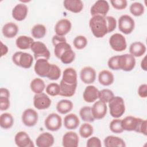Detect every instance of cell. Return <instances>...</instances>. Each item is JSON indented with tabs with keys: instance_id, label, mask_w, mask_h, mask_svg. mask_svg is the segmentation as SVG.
<instances>
[{
	"instance_id": "2e32d148",
	"label": "cell",
	"mask_w": 147,
	"mask_h": 147,
	"mask_svg": "<svg viewBox=\"0 0 147 147\" xmlns=\"http://www.w3.org/2000/svg\"><path fill=\"white\" fill-rule=\"evenodd\" d=\"M80 78L84 83L91 84L95 80V70L91 67H85L80 71Z\"/></svg>"
},
{
	"instance_id": "f5cc1de1",
	"label": "cell",
	"mask_w": 147,
	"mask_h": 147,
	"mask_svg": "<svg viewBox=\"0 0 147 147\" xmlns=\"http://www.w3.org/2000/svg\"><path fill=\"white\" fill-rule=\"evenodd\" d=\"M8 52V48L6 45H4L2 41H1V56L5 55Z\"/></svg>"
},
{
	"instance_id": "5bb4252c",
	"label": "cell",
	"mask_w": 147,
	"mask_h": 147,
	"mask_svg": "<svg viewBox=\"0 0 147 147\" xmlns=\"http://www.w3.org/2000/svg\"><path fill=\"white\" fill-rule=\"evenodd\" d=\"M15 143L18 147H34L33 141L29 136L25 132L21 131L18 132L14 138Z\"/></svg>"
},
{
	"instance_id": "30bf717a",
	"label": "cell",
	"mask_w": 147,
	"mask_h": 147,
	"mask_svg": "<svg viewBox=\"0 0 147 147\" xmlns=\"http://www.w3.org/2000/svg\"><path fill=\"white\" fill-rule=\"evenodd\" d=\"M51 105V100L45 94H36L33 97V105L38 110H44L49 108Z\"/></svg>"
},
{
	"instance_id": "c3c4849f",
	"label": "cell",
	"mask_w": 147,
	"mask_h": 147,
	"mask_svg": "<svg viewBox=\"0 0 147 147\" xmlns=\"http://www.w3.org/2000/svg\"><path fill=\"white\" fill-rule=\"evenodd\" d=\"M107 24L108 33L114 31L117 26V21L114 17L112 16H106Z\"/></svg>"
},
{
	"instance_id": "7a4b0ae2",
	"label": "cell",
	"mask_w": 147,
	"mask_h": 147,
	"mask_svg": "<svg viewBox=\"0 0 147 147\" xmlns=\"http://www.w3.org/2000/svg\"><path fill=\"white\" fill-rule=\"evenodd\" d=\"M109 107L110 115L115 118L121 117L125 111V102L121 96H114L109 102Z\"/></svg>"
},
{
	"instance_id": "ba28073f",
	"label": "cell",
	"mask_w": 147,
	"mask_h": 147,
	"mask_svg": "<svg viewBox=\"0 0 147 147\" xmlns=\"http://www.w3.org/2000/svg\"><path fill=\"white\" fill-rule=\"evenodd\" d=\"M44 125L48 130L52 131H57L62 125L61 118L56 113H51L45 119Z\"/></svg>"
},
{
	"instance_id": "484cf974",
	"label": "cell",
	"mask_w": 147,
	"mask_h": 147,
	"mask_svg": "<svg viewBox=\"0 0 147 147\" xmlns=\"http://www.w3.org/2000/svg\"><path fill=\"white\" fill-rule=\"evenodd\" d=\"M80 121L77 115L74 113L67 115L64 119V127L68 130L76 129L79 125Z\"/></svg>"
},
{
	"instance_id": "52a82bcc",
	"label": "cell",
	"mask_w": 147,
	"mask_h": 147,
	"mask_svg": "<svg viewBox=\"0 0 147 147\" xmlns=\"http://www.w3.org/2000/svg\"><path fill=\"white\" fill-rule=\"evenodd\" d=\"M109 44L115 51L122 52L126 49L127 44L125 37L120 33L113 34L109 39Z\"/></svg>"
},
{
	"instance_id": "cb8c5ba5",
	"label": "cell",
	"mask_w": 147,
	"mask_h": 147,
	"mask_svg": "<svg viewBox=\"0 0 147 147\" xmlns=\"http://www.w3.org/2000/svg\"><path fill=\"white\" fill-rule=\"evenodd\" d=\"M3 35L7 38L14 37L18 32V26L14 22H10L5 24L2 29Z\"/></svg>"
},
{
	"instance_id": "836d02e7",
	"label": "cell",
	"mask_w": 147,
	"mask_h": 147,
	"mask_svg": "<svg viewBox=\"0 0 147 147\" xmlns=\"http://www.w3.org/2000/svg\"><path fill=\"white\" fill-rule=\"evenodd\" d=\"M30 87L34 93L40 94L44 90L45 84L42 79L40 78H35L30 82Z\"/></svg>"
},
{
	"instance_id": "d4e9b609",
	"label": "cell",
	"mask_w": 147,
	"mask_h": 147,
	"mask_svg": "<svg viewBox=\"0 0 147 147\" xmlns=\"http://www.w3.org/2000/svg\"><path fill=\"white\" fill-rule=\"evenodd\" d=\"M65 83L69 84L77 83V73L76 70L71 67L65 69L63 72L62 79Z\"/></svg>"
},
{
	"instance_id": "d6986e66",
	"label": "cell",
	"mask_w": 147,
	"mask_h": 147,
	"mask_svg": "<svg viewBox=\"0 0 147 147\" xmlns=\"http://www.w3.org/2000/svg\"><path fill=\"white\" fill-rule=\"evenodd\" d=\"M54 143V137L48 132H44L40 134L36 140V144L38 147H49Z\"/></svg>"
},
{
	"instance_id": "60d3db41",
	"label": "cell",
	"mask_w": 147,
	"mask_h": 147,
	"mask_svg": "<svg viewBox=\"0 0 147 147\" xmlns=\"http://www.w3.org/2000/svg\"><path fill=\"white\" fill-rule=\"evenodd\" d=\"M75 58V53L72 49L65 51L59 58L61 61L65 64L71 63Z\"/></svg>"
},
{
	"instance_id": "5b68a950",
	"label": "cell",
	"mask_w": 147,
	"mask_h": 147,
	"mask_svg": "<svg viewBox=\"0 0 147 147\" xmlns=\"http://www.w3.org/2000/svg\"><path fill=\"white\" fill-rule=\"evenodd\" d=\"M34 53V57L37 60L39 59H45L48 60L50 58V52L46 45L41 41H34L30 48Z\"/></svg>"
},
{
	"instance_id": "d6a6232c",
	"label": "cell",
	"mask_w": 147,
	"mask_h": 147,
	"mask_svg": "<svg viewBox=\"0 0 147 147\" xmlns=\"http://www.w3.org/2000/svg\"><path fill=\"white\" fill-rule=\"evenodd\" d=\"M14 119L11 114L5 113L0 116V126L3 129H8L12 127Z\"/></svg>"
},
{
	"instance_id": "6da1fadb",
	"label": "cell",
	"mask_w": 147,
	"mask_h": 147,
	"mask_svg": "<svg viewBox=\"0 0 147 147\" xmlns=\"http://www.w3.org/2000/svg\"><path fill=\"white\" fill-rule=\"evenodd\" d=\"M89 26L92 34L96 38H102L108 33L106 16H92L90 20Z\"/></svg>"
},
{
	"instance_id": "ab89813d",
	"label": "cell",
	"mask_w": 147,
	"mask_h": 147,
	"mask_svg": "<svg viewBox=\"0 0 147 147\" xmlns=\"http://www.w3.org/2000/svg\"><path fill=\"white\" fill-rule=\"evenodd\" d=\"M130 11L134 16H141L144 13V6L140 2H134L130 6Z\"/></svg>"
},
{
	"instance_id": "bcb514c9",
	"label": "cell",
	"mask_w": 147,
	"mask_h": 147,
	"mask_svg": "<svg viewBox=\"0 0 147 147\" xmlns=\"http://www.w3.org/2000/svg\"><path fill=\"white\" fill-rule=\"evenodd\" d=\"M107 65L109 68L113 70L120 69V63H119V55L114 56L110 57L107 62Z\"/></svg>"
},
{
	"instance_id": "7402d4cb",
	"label": "cell",
	"mask_w": 147,
	"mask_h": 147,
	"mask_svg": "<svg viewBox=\"0 0 147 147\" xmlns=\"http://www.w3.org/2000/svg\"><path fill=\"white\" fill-rule=\"evenodd\" d=\"M64 7L72 13H80L83 8V3L80 0H65L63 2Z\"/></svg>"
},
{
	"instance_id": "1f68e13d",
	"label": "cell",
	"mask_w": 147,
	"mask_h": 147,
	"mask_svg": "<svg viewBox=\"0 0 147 147\" xmlns=\"http://www.w3.org/2000/svg\"><path fill=\"white\" fill-rule=\"evenodd\" d=\"M73 103L67 99H61L56 105L57 111L61 114H65L71 111L73 109Z\"/></svg>"
},
{
	"instance_id": "f907efd6",
	"label": "cell",
	"mask_w": 147,
	"mask_h": 147,
	"mask_svg": "<svg viewBox=\"0 0 147 147\" xmlns=\"http://www.w3.org/2000/svg\"><path fill=\"white\" fill-rule=\"evenodd\" d=\"M138 94L141 98H145L147 96V85L142 84L140 86L138 89Z\"/></svg>"
},
{
	"instance_id": "ffe728a7",
	"label": "cell",
	"mask_w": 147,
	"mask_h": 147,
	"mask_svg": "<svg viewBox=\"0 0 147 147\" xmlns=\"http://www.w3.org/2000/svg\"><path fill=\"white\" fill-rule=\"evenodd\" d=\"M99 92V91L94 86H88L86 87L83 92V99L88 103L94 102L98 98Z\"/></svg>"
},
{
	"instance_id": "d590c367",
	"label": "cell",
	"mask_w": 147,
	"mask_h": 147,
	"mask_svg": "<svg viewBox=\"0 0 147 147\" xmlns=\"http://www.w3.org/2000/svg\"><path fill=\"white\" fill-rule=\"evenodd\" d=\"M54 53L55 55L59 59L60 56L67 50L72 49L71 45L67 42V41H63L59 42L54 45Z\"/></svg>"
},
{
	"instance_id": "83f0119b",
	"label": "cell",
	"mask_w": 147,
	"mask_h": 147,
	"mask_svg": "<svg viewBox=\"0 0 147 147\" xmlns=\"http://www.w3.org/2000/svg\"><path fill=\"white\" fill-rule=\"evenodd\" d=\"M104 145L106 147H125V141L121 138L114 136H109L104 140Z\"/></svg>"
},
{
	"instance_id": "8fae6325",
	"label": "cell",
	"mask_w": 147,
	"mask_h": 147,
	"mask_svg": "<svg viewBox=\"0 0 147 147\" xmlns=\"http://www.w3.org/2000/svg\"><path fill=\"white\" fill-rule=\"evenodd\" d=\"M38 114L32 109H27L24 110L22 115V121L28 127L34 126L38 121Z\"/></svg>"
},
{
	"instance_id": "db71d44e",
	"label": "cell",
	"mask_w": 147,
	"mask_h": 147,
	"mask_svg": "<svg viewBox=\"0 0 147 147\" xmlns=\"http://www.w3.org/2000/svg\"><path fill=\"white\" fill-rule=\"evenodd\" d=\"M146 56H145L141 62V67L143 70H144L145 71H146Z\"/></svg>"
},
{
	"instance_id": "4316f807",
	"label": "cell",
	"mask_w": 147,
	"mask_h": 147,
	"mask_svg": "<svg viewBox=\"0 0 147 147\" xmlns=\"http://www.w3.org/2000/svg\"><path fill=\"white\" fill-rule=\"evenodd\" d=\"M146 48L141 42H133L129 47V52L134 57H141L145 53Z\"/></svg>"
},
{
	"instance_id": "74e56055",
	"label": "cell",
	"mask_w": 147,
	"mask_h": 147,
	"mask_svg": "<svg viewBox=\"0 0 147 147\" xmlns=\"http://www.w3.org/2000/svg\"><path fill=\"white\" fill-rule=\"evenodd\" d=\"M79 134L80 136L84 138L90 137L94 131V129L92 125L88 123H83L79 128Z\"/></svg>"
},
{
	"instance_id": "f1b7e54d",
	"label": "cell",
	"mask_w": 147,
	"mask_h": 147,
	"mask_svg": "<svg viewBox=\"0 0 147 147\" xmlns=\"http://www.w3.org/2000/svg\"><path fill=\"white\" fill-rule=\"evenodd\" d=\"M98 80L102 85L108 86L113 84L114 82V75L108 70H103L99 73Z\"/></svg>"
},
{
	"instance_id": "277c9868",
	"label": "cell",
	"mask_w": 147,
	"mask_h": 147,
	"mask_svg": "<svg viewBox=\"0 0 147 147\" xmlns=\"http://www.w3.org/2000/svg\"><path fill=\"white\" fill-rule=\"evenodd\" d=\"M142 119L133 116H127L121 119V125L123 130L134 131L140 133Z\"/></svg>"
},
{
	"instance_id": "603a6c76",
	"label": "cell",
	"mask_w": 147,
	"mask_h": 147,
	"mask_svg": "<svg viewBox=\"0 0 147 147\" xmlns=\"http://www.w3.org/2000/svg\"><path fill=\"white\" fill-rule=\"evenodd\" d=\"M60 95L65 97H71L75 93L77 87V83L74 84H69L65 83L63 80H61L60 83Z\"/></svg>"
},
{
	"instance_id": "e575fe53",
	"label": "cell",
	"mask_w": 147,
	"mask_h": 147,
	"mask_svg": "<svg viewBox=\"0 0 147 147\" xmlns=\"http://www.w3.org/2000/svg\"><path fill=\"white\" fill-rule=\"evenodd\" d=\"M79 115L82 119L85 122H92L95 118L92 113L91 107L90 106H84L79 111Z\"/></svg>"
},
{
	"instance_id": "f6af8a7d",
	"label": "cell",
	"mask_w": 147,
	"mask_h": 147,
	"mask_svg": "<svg viewBox=\"0 0 147 147\" xmlns=\"http://www.w3.org/2000/svg\"><path fill=\"white\" fill-rule=\"evenodd\" d=\"M73 44L77 49H82L87 45V40L83 36H78L74 38Z\"/></svg>"
},
{
	"instance_id": "ac0fdd59",
	"label": "cell",
	"mask_w": 147,
	"mask_h": 147,
	"mask_svg": "<svg viewBox=\"0 0 147 147\" xmlns=\"http://www.w3.org/2000/svg\"><path fill=\"white\" fill-rule=\"evenodd\" d=\"M79 144V137L75 132L68 131L65 133L62 139V145L64 147H77Z\"/></svg>"
},
{
	"instance_id": "4fadbf2b",
	"label": "cell",
	"mask_w": 147,
	"mask_h": 147,
	"mask_svg": "<svg viewBox=\"0 0 147 147\" xmlns=\"http://www.w3.org/2000/svg\"><path fill=\"white\" fill-rule=\"evenodd\" d=\"M51 64L48 60L45 59H39L36 60L34 64V72L40 77H47L51 67Z\"/></svg>"
},
{
	"instance_id": "8992f818",
	"label": "cell",
	"mask_w": 147,
	"mask_h": 147,
	"mask_svg": "<svg viewBox=\"0 0 147 147\" xmlns=\"http://www.w3.org/2000/svg\"><path fill=\"white\" fill-rule=\"evenodd\" d=\"M135 23L131 17L125 14L121 16L118 20L119 30L125 34L131 33L134 29Z\"/></svg>"
},
{
	"instance_id": "681fc988",
	"label": "cell",
	"mask_w": 147,
	"mask_h": 147,
	"mask_svg": "<svg viewBox=\"0 0 147 147\" xmlns=\"http://www.w3.org/2000/svg\"><path fill=\"white\" fill-rule=\"evenodd\" d=\"M86 146L87 147H101L102 144L99 138L92 137L87 140Z\"/></svg>"
},
{
	"instance_id": "e0dca14e",
	"label": "cell",
	"mask_w": 147,
	"mask_h": 147,
	"mask_svg": "<svg viewBox=\"0 0 147 147\" xmlns=\"http://www.w3.org/2000/svg\"><path fill=\"white\" fill-rule=\"evenodd\" d=\"M71 23L67 19H61L57 22L55 27L56 35L64 36L71 29Z\"/></svg>"
},
{
	"instance_id": "9c48e42d",
	"label": "cell",
	"mask_w": 147,
	"mask_h": 147,
	"mask_svg": "<svg viewBox=\"0 0 147 147\" xmlns=\"http://www.w3.org/2000/svg\"><path fill=\"white\" fill-rule=\"evenodd\" d=\"M109 5L107 1L99 0L96 1L90 9V13L92 16H101L105 17L109 10Z\"/></svg>"
},
{
	"instance_id": "7c38bea8",
	"label": "cell",
	"mask_w": 147,
	"mask_h": 147,
	"mask_svg": "<svg viewBox=\"0 0 147 147\" xmlns=\"http://www.w3.org/2000/svg\"><path fill=\"white\" fill-rule=\"evenodd\" d=\"M120 69L124 71H130L133 70L136 65L135 57L131 54H124L119 55Z\"/></svg>"
},
{
	"instance_id": "816d5d0a",
	"label": "cell",
	"mask_w": 147,
	"mask_h": 147,
	"mask_svg": "<svg viewBox=\"0 0 147 147\" xmlns=\"http://www.w3.org/2000/svg\"><path fill=\"white\" fill-rule=\"evenodd\" d=\"M63 41H67L66 38L64 36L55 35V36H53V37H52V44L53 45H55L56 44H57L59 42H63Z\"/></svg>"
},
{
	"instance_id": "8d00e7d4",
	"label": "cell",
	"mask_w": 147,
	"mask_h": 147,
	"mask_svg": "<svg viewBox=\"0 0 147 147\" xmlns=\"http://www.w3.org/2000/svg\"><path fill=\"white\" fill-rule=\"evenodd\" d=\"M47 32L45 26L42 24H37L32 29V35L36 38H43Z\"/></svg>"
},
{
	"instance_id": "9a60e30c",
	"label": "cell",
	"mask_w": 147,
	"mask_h": 147,
	"mask_svg": "<svg viewBox=\"0 0 147 147\" xmlns=\"http://www.w3.org/2000/svg\"><path fill=\"white\" fill-rule=\"evenodd\" d=\"M91 110L95 119H101L106 115L107 110V105L106 103L98 100L93 105Z\"/></svg>"
},
{
	"instance_id": "ee69618b",
	"label": "cell",
	"mask_w": 147,
	"mask_h": 147,
	"mask_svg": "<svg viewBox=\"0 0 147 147\" xmlns=\"http://www.w3.org/2000/svg\"><path fill=\"white\" fill-rule=\"evenodd\" d=\"M60 92V85L56 83H51L46 87V92L51 96H55L59 95Z\"/></svg>"
},
{
	"instance_id": "f546056e",
	"label": "cell",
	"mask_w": 147,
	"mask_h": 147,
	"mask_svg": "<svg viewBox=\"0 0 147 147\" xmlns=\"http://www.w3.org/2000/svg\"><path fill=\"white\" fill-rule=\"evenodd\" d=\"M10 92L5 88L0 89V110L4 111L7 110L10 107Z\"/></svg>"
},
{
	"instance_id": "b9f144b4",
	"label": "cell",
	"mask_w": 147,
	"mask_h": 147,
	"mask_svg": "<svg viewBox=\"0 0 147 147\" xmlns=\"http://www.w3.org/2000/svg\"><path fill=\"white\" fill-rule=\"evenodd\" d=\"M114 96L113 91L109 89H103L99 92V100L104 103H109V102Z\"/></svg>"
},
{
	"instance_id": "f35d334b",
	"label": "cell",
	"mask_w": 147,
	"mask_h": 147,
	"mask_svg": "<svg viewBox=\"0 0 147 147\" xmlns=\"http://www.w3.org/2000/svg\"><path fill=\"white\" fill-rule=\"evenodd\" d=\"M61 75V70L60 68L54 64H51V67L47 78L51 80H58Z\"/></svg>"
},
{
	"instance_id": "7bdbcfd3",
	"label": "cell",
	"mask_w": 147,
	"mask_h": 147,
	"mask_svg": "<svg viewBox=\"0 0 147 147\" xmlns=\"http://www.w3.org/2000/svg\"><path fill=\"white\" fill-rule=\"evenodd\" d=\"M110 130L114 133H121L123 131L121 125V119H114L112 120L110 123L109 126Z\"/></svg>"
},
{
	"instance_id": "4dcf8cb0",
	"label": "cell",
	"mask_w": 147,
	"mask_h": 147,
	"mask_svg": "<svg viewBox=\"0 0 147 147\" xmlns=\"http://www.w3.org/2000/svg\"><path fill=\"white\" fill-rule=\"evenodd\" d=\"M34 42L32 38L26 36H20L16 40V44L17 48L20 49H28L31 48Z\"/></svg>"
},
{
	"instance_id": "44dd1931",
	"label": "cell",
	"mask_w": 147,
	"mask_h": 147,
	"mask_svg": "<svg viewBox=\"0 0 147 147\" xmlns=\"http://www.w3.org/2000/svg\"><path fill=\"white\" fill-rule=\"evenodd\" d=\"M28 9L24 3L17 4L12 10V17L17 21H21L27 16Z\"/></svg>"
},
{
	"instance_id": "3957f363",
	"label": "cell",
	"mask_w": 147,
	"mask_h": 147,
	"mask_svg": "<svg viewBox=\"0 0 147 147\" xmlns=\"http://www.w3.org/2000/svg\"><path fill=\"white\" fill-rule=\"evenodd\" d=\"M13 62L17 66L28 69L31 67L33 62V57L29 53L21 51L17 52L12 56Z\"/></svg>"
},
{
	"instance_id": "7dc6e473",
	"label": "cell",
	"mask_w": 147,
	"mask_h": 147,
	"mask_svg": "<svg viewBox=\"0 0 147 147\" xmlns=\"http://www.w3.org/2000/svg\"><path fill=\"white\" fill-rule=\"evenodd\" d=\"M110 3L112 6L117 10H122L126 7L127 1L126 0H111Z\"/></svg>"
}]
</instances>
